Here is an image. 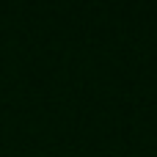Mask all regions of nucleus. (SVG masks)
I'll return each mask as SVG.
<instances>
[]
</instances>
